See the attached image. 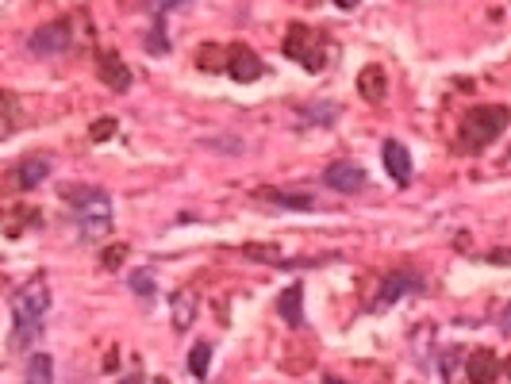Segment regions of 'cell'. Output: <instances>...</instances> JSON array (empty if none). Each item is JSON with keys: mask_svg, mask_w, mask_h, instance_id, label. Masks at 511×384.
Instances as JSON below:
<instances>
[{"mask_svg": "<svg viewBox=\"0 0 511 384\" xmlns=\"http://www.w3.org/2000/svg\"><path fill=\"white\" fill-rule=\"evenodd\" d=\"M507 119H511V112L504 108V104H485V108L466 112L462 127H457V150L481 154L485 147H492L507 131Z\"/></svg>", "mask_w": 511, "mask_h": 384, "instance_id": "obj_1", "label": "cell"}, {"mask_svg": "<svg viewBox=\"0 0 511 384\" xmlns=\"http://www.w3.org/2000/svg\"><path fill=\"white\" fill-rule=\"evenodd\" d=\"M46 308H50V292H46L43 277H35V281L24 285L20 292L12 296V319L15 323H43Z\"/></svg>", "mask_w": 511, "mask_h": 384, "instance_id": "obj_2", "label": "cell"}, {"mask_svg": "<svg viewBox=\"0 0 511 384\" xmlns=\"http://www.w3.org/2000/svg\"><path fill=\"white\" fill-rule=\"evenodd\" d=\"M285 55L293 58V62H300V66H308V69H323V62H327V58H323V43L304 24L288 27V35H285Z\"/></svg>", "mask_w": 511, "mask_h": 384, "instance_id": "obj_3", "label": "cell"}, {"mask_svg": "<svg viewBox=\"0 0 511 384\" xmlns=\"http://www.w3.org/2000/svg\"><path fill=\"white\" fill-rule=\"evenodd\" d=\"M70 43H74V35H70V24H65V20H50V24L31 31V39H27L31 55H43V58L70 50Z\"/></svg>", "mask_w": 511, "mask_h": 384, "instance_id": "obj_4", "label": "cell"}, {"mask_svg": "<svg viewBox=\"0 0 511 384\" xmlns=\"http://www.w3.org/2000/svg\"><path fill=\"white\" fill-rule=\"evenodd\" d=\"M62 197L81 216V223H93V216L96 219H108V197L100 188H85V185L81 188H62Z\"/></svg>", "mask_w": 511, "mask_h": 384, "instance_id": "obj_5", "label": "cell"}, {"mask_svg": "<svg viewBox=\"0 0 511 384\" xmlns=\"http://www.w3.org/2000/svg\"><path fill=\"white\" fill-rule=\"evenodd\" d=\"M500 373H504L500 358L492 354V350H485V346H481V350H473L469 361H466V380H469V384H492Z\"/></svg>", "mask_w": 511, "mask_h": 384, "instance_id": "obj_6", "label": "cell"}, {"mask_svg": "<svg viewBox=\"0 0 511 384\" xmlns=\"http://www.w3.org/2000/svg\"><path fill=\"white\" fill-rule=\"evenodd\" d=\"M96 74H100V81H105L112 93L131 89V69L124 66V58H119L115 50H105V55L96 58Z\"/></svg>", "mask_w": 511, "mask_h": 384, "instance_id": "obj_7", "label": "cell"}, {"mask_svg": "<svg viewBox=\"0 0 511 384\" xmlns=\"http://www.w3.org/2000/svg\"><path fill=\"white\" fill-rule=\"evenodd\" d=\"M419 288H423V277L407 273V269H400V273H388V277H385V285H381V292H377V308L396 304L400 296H407V292H419Z\"/></svg>", "mask_w": 511, "mask_h": 384, "instance_id": "obj_8", "label": "cell"}, {"mask_svg": "<svg viewBox=\"0 0 511 384\" xmlns=\"http://www.w3.org/2000/svg\"><path fill=\"white\" fill-rule=\"evenodd\" d=\"M227 74H231L238 85L258 81V77H262V58L254 55V50H246V46H231V55H227Z\"/></svg>", "mask_w": 511, "mask_h": 384, "instance_id": "obj_9", "label": "cell"}, {"mask_svg": "<svg viewBox=\"0 0 511 384\" xmlns=\"http://www.w3.org/2000/svg\"><path fill=\"white\" fill-rule=\"evenodd\" d=\"M323 181H327L335 192H362L366 169L354 166V162H335V166H327V173H323Z\"/></svg>", "mask_w": 511, "mask_h": 384, "instance_id": "obj_10", "label": "cell"}, {"mask_svg": "<svg viewBox=\"0 0 511 384\" xmlns=\"http://www.w3.org/2000/svg\"><path fill=\"white\" fill-rule=\"evenodd\" d=\"M385 169H388V177H393L396 185L412 181V154H407V147L400 143V138H388L385 143Z\"/></svg>", "mask_w": 511, "mask_h": 384, "instance_id": "obj_11", "label": "cell"}, {"mask_svg": "<svg viewBox=\"0 0 511 384\" xmlns=\"http://www.w3.org/2000/svg\"><path fill=\"white\" fill-rule=\"evenodd\" d=\"M46 177H50V162L39 158V154H35V158H24L20 166L12 169V185H15V188H35V185H43Z\"/></svg>", "mask_w": 511, "mask_h": 384, "instance_id": "obj_12", "label": "cell"}, {"mask_svg": "<svg viewBox=\"0 0 511 384\" xmlns=\"http://www.w3.org/2000/svg\"><path fill=\"white\" fill-rule=\"evenodd\" d=\"M357 93H362L369 104H381L385 93H388L385 69H381V66H366V69H362V77H357Z\"/></svg>", "mask_w": 511, "mask_h": 384, "instance_id": "obj_13", "label": "cell"}, {"mask_svg": "<svg viewBox=\"0 0 511 384\" xmlns=\"http://www.w3.org/2000/svg\"><path fill=\"white\" fill-rule=\"evenodd\" d=\"M258 200L266 204H277V207H288V212H312V197H304V192H281V188H262Z\"/></svg>", "mask_w": 511, "mask_h": 384, "instance_id": "obj_14", "label": "cell"}, {"mask_svg": "<svg viewBox=\"0 0 511 384\" xmlns=\"http://www.w3.org/2000/svg\"><path fill=\"white\" fill-rule=\"evenodd\" d=\"M300 296H304V288H300V285H288V288L277 296V316H281L288 327H300V323H304Z\"/></svg>", "mask_w": 511, "mask_h": 384, "instance_id": "obj_15", "label": "cell"}, {"mask_svg": "<svg viewBox=\"0 0 511 384\" xmlns=\"http://www.w3.org/2000/svg\"><path fill=\"white\" fill-rule=\"evenodd\" d=\"M193 319H196V296L193 292H177L174 296V327L185 330Z\"/></svg>", "mask_w": 511, "mask_h": 384, "instance_id": "obj_16", "label": "cell"}, {"mask_svg": "<svg viewBox=\"0 0 511 384\" xmlns=\"http://www.w3.org/2000/svg\"><path fill=\"white\" fill-rule=\"evenodd\" d=\"M27 384H55V361L46 354H35L27 361Z\"/></svg>", "mask_w": 511, "mask_h": 384, "instance_id": "obj_17", "label": "cell"}, {"mask_svg": "<svg viewBox=\"0 0 511 384\" xmlns=\"http://www.w3.org/2000/svg\"><path fill=\"white\" fill-rule=\"evenodd\" d=\"M39 335H43V323H15L8 346H12V350H27V346L35 342Z\"/></svg>", "mask_w": 511, "mask_h": 384, "instance_id": "obj_18", "label": "cell"}, {"mask_svg": "<svg viewBox=\"0 0 511 384\" xmlns=\"http://www.w3.org/2000/svg\"><path fill=\"white\" fill-rule=\"evenodd\" d=\"M335 116H338V108L323 100V104H312V108H304V124H323V127H327V124H335Z\"/></svg>", "mask_w": 511, "mask_h": 384, "instance_id": "obj_19", "label": "cell"}, {"mask_svg": "<svg viewBox=\"0 0 511 384\" xmlns=\"http://www.w3.org/2000/svg\"><path fill=\"white\" fill-rule=\"evenodd\" d=\"M127 288H131L135 296H155L158 285H155V277H150L146 269H131V273H127Z\"/></svg>", "mask_w": 511, "mask_h": 384, "instance_id": "obj_20", "label": "cell"}, {"mask_svg": "<svg viewBox=\"0 0 511 384\" xmlns=\"http://www.w3.org/2000/svg\"><path fill=\"white\" fill-rule=\"evenodd\" d=\"M208 358H212V346H208V342H196L193 354H189V369H193L196 377H204V373H208Z\"/></svg>", "mask_w": 511, "mask_h": 384, "instance_id": "obj_21", "label": "cell"}, {"mask_svg": "<svg viewBox=\"0 0 511 384\" xmlns=\"http://www.w3.org/2000/svg\"><path fill=\"white\" fill-rule=\"evenodd\" d=\"M127 261V242H115V247H108L105 254H100V266L105 269H119Z\"/></svg>", "mask_w": 511, "mask_h": 384, "instance_id": "obj_22", "label": "cell"}, {"mask_svg": "<svg viewBox=\"0 0 511 384\" xmlns=\"http://www.w3.org/2000/svg\"><path fill=\"white\" fill-rule=\"evenodd\" d=\"M89 135H93V143H105V138H112V135H115V119H96Z\"/></svg>", "mask_w": 511, "mask_h": 384, "instance_id": "obj_23", "label": "cell"}, {"mask_svg": "<svg viewBox=\"0 0 511 384\" xmlns=\"http://www.w3.org/2000/svg\"><path fill=\"white\" fill-rule=\"evenodd\" d=\"M246 258H262V261H277L281 250L277 247H246Z\"/></svg>", "mask_w": 511, "mask_h": 384, "instance_id": "obj_24", "label": "cell"}, {"mask_svg": "<svg viewBox=\"0 0 511 384\" xmlns=\"http://www.w3.org/2000/svg\"><path fill=\"white\" fill-rule=\"evenodd\" d=\"M500 330L511 335V304H504V311H500Z\"/></svg>", "mask_w": 511, "mask_h": 384, "instance_id": "obj_25", "label": "cell"}, {"mask_svg": "<svg viewBox=\"0 0 511 384\" xmlns=\"http://www.w3.org/2000/svg\"><path fill=\"white\" fill-rule=\"evenodd\" d=\"M488 261H511V250H496V254H488Z\"/></svg>", "mask_w": 511, "mask_h": 384, "instance_id": "obj_26", "label": "cell"}, {"mask_svg": "<svg viewBox=\"0 0 511 384\" xmlns=\"http://www.w3.org/2000/svg\"><path fill=\"white\" fill-rule=\"evenodd\" d=\"M119 384H143V377H139V373H131V377H124Z\"/></svg>", "mask_w": 511, "mask_h": 384, "instance_id": "obj_27", "label": "cell"}, {"mask_svg": "<svg viewBox=\"0 0 511 384\" xmlns=\"http://www.w3.org/2000/svg\"><path fill=\"white\" fill-rule=\"evenodd\" d=\"M323 384H346V380H338V377H327V380H323Z\"/></svg>", "mask_w": 511, "mask_h": 384, "instance_id": "obj_28", "label": "cell"}, {"mask_svg": "<svg viewBox=\"0 0 511 384\" xmlns=\"http://www.w3.org/2000/svg\"><path fill=\"white\" fill-rule=\"evenodd\" d=\"M504 373H507V377H511V358H507V365H504Z\"/></svg>", "mask_w": 511, "mask_h": 384, "instance_id": "obj_29", "label": "cell"}, {"mask_svg": "<svg viewBox=\"0 0 511 384\" xmlns=\"http://www.w3.org/2000/svg\"><path fill=\"white\" fill-rule=\"evenodd\" d=\"M158 384H165V380H158Z\"/></svg>", "mask_w": 511, "mask_h": 384, "instance_id": "obj_30", "label": "cell"}]
</instances>
